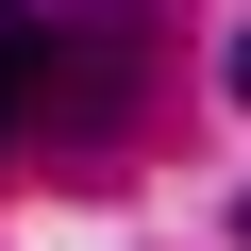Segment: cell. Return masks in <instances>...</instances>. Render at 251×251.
I'll list each match as a JSON object with an SVG mask.
<instances>
[{"instance_id": "6da1fadb", "label": "cell", "mask_w": 251, "mask_h": 251, "mask_svg": "<svg viewBox=\"0 0 251 251\" xmlns=\"http://www.w3.org/2000/svg\"><path fill=\"white\" fill-rule=\"evenodd\" d=\"M151 84V0H50V84H34V134L50 151H100Z\"/></svg>"}, {"instance_id": "7a4b0ae2", "label": "cell", "mask_w": 251, "mask_h": 251, "mask_svg": "<svg viewBox=\"0 0 251 251\" xmlns=\"http://www.w3.org/2000/svg\"><path fill=\"white\" fill-rule=\"evenodd\" d=\"M34 84H50V0H0V151H34Z\"/></svg>"}, {"instance_id": "3957f363", "label": "cell", "mask_w": 251, "mask_h": 251, "mask_svg": "<svg viewBox=\"0 0 251 251\" xmlns=\"http://www.w3.org/2000/svg\"><path fill=\"white\" fill-rule=\"evenodd\" d=\"M234 100H251V34H234Z\"/></svg>"}]
</instances>
